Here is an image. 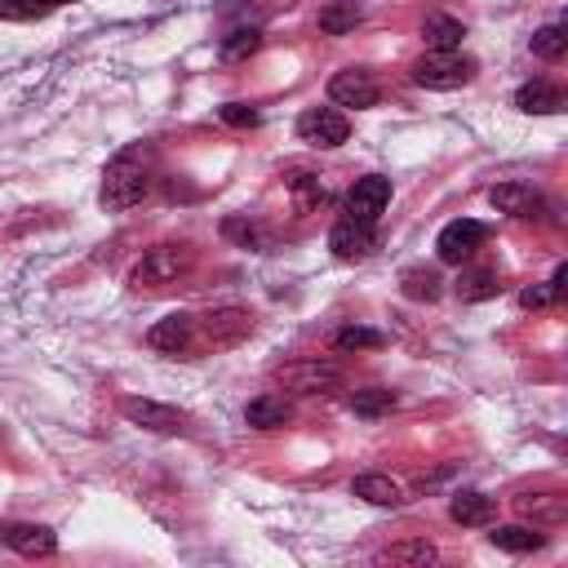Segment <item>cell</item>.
Listing matches in <instances>:
<instances>
[{
	"label": "cell",
	"instance_id": "cell-1",
	"mask_svg": "<svg viewBox=\"0 0 568 568\" xmlns=\"http://www.w3.org/2000/svg\"><path fill=\"white\" fill-rule=\"evenodd\" d=\"M146 191H151V151L146 146H129L106 164L98 200H102V209L120 213V209H133Z\"/></svg>",
	"mask_w": 568,
	"mask_h": 568
},
{
	"label": "cell",
	"instance_id": "cell-2",
	"mask_svg": "<svg viewBox=\"0 0 568 568\" xmlns=\"http://www.w3.org/2000/svg\"><path fill=\"white\" fill-rule=\"evenodd\" d=\"M195 262V253L186 244H155L138 257V266L129 271V284L133 288H160V284H173L178 275H186Z\"/></svg>",
	"mask_w": 568,
	"mask_h": 568
},
{
	"label": "cell",
	"instance_id": "cell-3",
	"mask_svg": "<svg viewBox=\"0 0 568 568\" xmlns=\"http://www.w3.org/2000/svg\"><path fill=\"white\" fill-rule=\"evenodd\" d=\"M275 382L288 386V390H297V395H328V390H337V386L346 382V373H342V364L311 355V359H288V364H280V368H275Z\"/></svg>",
	"mask_w": 568,
	"mask_h": 568
},
{
	"label": "cell",
	"instance_id": "cell-4",
	"mask_svg": "<svg viewBox=\"0 0 568 568\" xmlns=\"http://www.w3.org/2000/svg\"><path fill=\"white\" fill-rule=\"evenodd\" d=\"M470 75H475V58H466V53H422L417 62H413V84H422V89H462V84H470Z\"/></svg>",
	"mask_w": 568,
	"mask_h": 568
},
{
	"label": "cell",
	"instance_id": "cell-5",
	"mask_svg": "<svg viewBox=\"0 0 568 568\" xmlns=\"http://www.w3.org/2000/svg\"><path fill=\"white\" fill-rule=\"evenodd\" d=\"M484 240H488V226H484V222H475V217H453V222L439 231L435 253H439V262L462 266V262H470V257L479 253Z\"/></svg>",
	"mask_w": 568,
	"mask_h": 568
},
{
	"label": "cell",
	"instance_id": "cell-6",
	"mask_svg": "<svg viewBox=\"0 0 568 568\" xmlns=\"http://www.w3.org/2000/svg\"><path fill=\"white\" fill-rule=\"evenodd\" d=\"M120 413H124L133 426H146V430H155V435H182V430H186V413H182V408H169V404H160V399L129 395V399L120 404Z\"/></svg>",
	"mask_w": 568,
	"mask_h": 568
},
{
	"label": "cell",
	"instance_id": "cell-7",
	"mask_svg": "<svg viewBox=\"0 0 568 568\" xmlns=\"http://www.w3.org/2000/svg\"><path fill=\"white\" fill-rule=\"evenodd\" d=\"M346 133H351V124H346V115L333 111V106H311V111L297 115V138L311 142V146H324V151H328V146H342Z\"/></svg>",
	"mask_w": 568,
	"mask_h": 568
},
{
	"label": "cell",
	"instance_id": "cell-8",
	"mask_svg": "<svg viewBox=\"0 0 568 568\" xmlns=\"http://www.w3.org/2000/svg\"><path fill=\"white\" fill-rule=\"evenodd\" d=\"M386 200H390V178H382V173H364V178H355V186L346 191V217L373 226V222L382 217Z\"/></svg>",
	"mask_w": 568,
	"mask_h": 568
},
{
	"label": "cell",
	"instance_id": "cell-9",
	"mask_svg": "<svg viewBox=\"0 0 568 568\" xmlns=\"http://www.w3.org/2000/svg\"><path fill=\"white\" fill-rule=\"evenodd\" d=\"M328 98L337 102V106H377V98H382V89H377V80H373V71H364V67H346V71H337L333 80H328Z\"/></svg>",
	"mask_w": 568,
	"mask_h": 568
},
{
	"label": "cell",
	"instance_id": "cell-10",
	"mask_svg": "<svg viewBox=\"0 0 568 568\" xmlns=\"http://www.w3.org/2000/svg\"><path fill=\"white\" fill-rule=\"evenodd\" d=\"M328 248H333V257H342V262H359V257H368V253L377 248V231H373L368 222L337 217L333 231H328Z\"/></svg>",
	"mask_w": 568,
	"mask_h": 568
},
{
	"label": "cell",
	"instance_id": "cell-11",
	"mask_svg": "<svg viewBox=\"0 0 568 568\" xmlns=\"http://www.w3.org/2000/svg\"><path fill=\"white\" fill-rule=\"evenodd\" d=\"M0 541L27 559H49L58 550V532L44 524H0Z\"/></svg>",
	"mask_w": 568,
	"mask_h": 568
},
{
	"label": "cell",
	"instance_id": "cell-12",
	"mask_svg": "<svg viewBox=\"0 0 568 568\" xmlns=\"http://www.w3.org/2000/svg\"><path fill=\"white\" fill-rule=\"evenodd\" d=\"M146 342L155 351H164V355H191V346H195V320L182 315V311L178 315H164L160 324H151Z\"/></svg>",
	"mask_w": 568,
	"mask_h": 568
},
{
	"label": "cell",
	"instance_id": "cell-13",
	"mask_svg": "<svg viewBox=\"0 0 568 568\" xmlns=\"http://www.w3.org/2000/svg\"><path fill=\"white\" fill-rule=\"evenodd\" d=\"M488 204H493L497 213H510V217H532V209H537L541 200H537V191L524 186V182H497V186L488 191Z\"/></svg>",
	"mask_w": 568,
	"mask_h": 568
},
{
	"label": "cell",
	"instance_id": "cell-14",
	"mask_svg": "<svg viewBox=\"0 0 568 568\" xmlns=\"http://www.w3.org/2000/svg\"><path fill=\"white\" fill-rule=\"evenodd\" d=\"M248 328H253L248 311H235V306H222V311L204 315V333H209L213 346H231V342H240Z\"/></svg>",
	"mask_w": 568,
	"mask_h": 568
},
{
	"label": "cell",
	"instance_id": "cell-15",
	"mask_svg": "<svg viewBox=\"0 0 568 568\" xmlns=\"http://www.w3.org/2000/svg\"><path fill=\"white\" fill-rule=\"evenodd\" d=\"M448 515H453L462 528H479V524H488V519L497 515V501H493L488 493H479V488H466V493H457V497L448 501Z\"/></svg>",
	"mask_w": 568,
	"mask_h": 568
},
{
	"label": "cell",
	"instance_id": "cell-16",
	"mask_svg": "<svg viewBox=\"0 0 568 568\" xmlns=\"http://www.w3.org/2000/svg\"><path fill=\"white\" fill-rule=\"evenodd\" d=\"M462 36H466V27H462L457 18H448V13H430V18L422 22V40H426L430 53H453V49H462Z\"/></svg>",
	"mask_w": 568,
	"mask_h": 568
},
{
	"label": "cell",
	"instance_id": "cell-17",
	"mask_svg": "<svg viewBox=\"0 0 568 568\" xmlns=\"http://www.w3.org/2000/svg\"><path fill=\"white\" fill-rule=\"evenodd\" d=\"M515 106L528 111V115H555V111L564 106V93H559L550 80H528V84H519Z\"/></svg>",
	"mask_w": 568,
	"mask_h": 568
},
{
	"label": "cell",
	"instance_id": "cell-18",
	"mask_svg": "<svg viewBox=\"0 0 568 568\" xmlns=\"http://www.w3.org/2000/svg\"><path fill=\"white\" fill-rule=\"evenodd\" d=\"M288 417H293V408H288L284 395H257V399H248V408H244V422H248L253 430H275V426H284Z\"/></svg>",
	"mask_w": 568,
	"mask_h": 568
},
{
	"label": "cell",
	"instance_id": "cell-19",
	"mask_svg": "<svg viewBox=\"0 0 568 568\" xmlns=\"http://www.w3.org/2000/svg\"><path fill=\"white\" fill-rule=\"evenodd\" d=\"M488 541H493L497 550H510V555H532V550L546 546V532H537V528H528V524H501V528L488 532Z\"/></svg>",
	"mask_w": 568,
	"mask_h": 568
},
{
	"label": "cell",
	"instance_id": "cell-20",
	"mask_svg": "<svg viewBox=\"0 0 568 568\" xmlns=\"http://www.w3.org/2000/svg\"><path fill=\"white\" fill-rule=\"evenodd\" d=\"M364 22V4L359 0H328L324 9H320V31L324 36H346V31H355Z\"/></svg>",
	"mask_w": 568,
	"mask_h": 568
},
{
	"label": "cell",
	"instance_id": "cell-21",
	"mask_svg": "<svg viewBox=\"0 0 568 568\" xmlns=\"http://www.w3.org/2000/svg\"><path fill=\"white\" fill-rule=\"evenodd\" d=\"M351 493L364 497V501H373V506H399V501H404V497H399V484H395L390 475H377V470L355 475V479H351Z\"/></svg>",
	"mask_w": 568,
	"mask_h": 568
},
{
	"label": "cell",
	"instance_id": "cell-22",
	"mask_svg": "<svg viewBox=\"0 0 568 568\" xmlns=\"http://www.w3.org/2000/svg\"><path fill=\"white\" fill-rule=\"evenodd\" d=\"M519 515L532 519V524H564L568 506H564V497H550V493H524L519 497Z\"/></svg>",
	"mask_w": 568,
	"mask_h": 568
},
{
	"label": "cell",
	"instance_id": "cell-23",
	"mask_svg": "<svg viewBox=\"0 0 568 568\" xmlns=\"http://www.w3.org/2000/svg\"><path fill=\"white\" fill-rule=\"evenodd\" d=\"M399 288H404V297H413V302H439L444 280H439L435 271H426V266H408V271L399 275Z\"/></svg>",
	"mask_w": 568,
	"mask_h": 568
},
{
	"label": "cell",
	"instance_id": "cell-24",
	"mask_svg": "<svg viewBox=\"0 0 568 568\" xmlns=\"http://www.w3.org/2000/svg\"><path fill=\"white\" fill-rule=\"evenodd\" d=\"M457 293H462V302L497 297V293H501V275H497L493 266H475V271H466V275L457 280Z\"/></svg>",
	"mask_w": 568,
	"mask_h": 568
},
{
	"label": "cell",
	"instance_id": "cell-25",
	"mask_svg": "<svg viewBox=\"0 0 568 568\" xmlns=\"http://www.w3.org/2000/svg\"><path fill=\"white\" fill-rule=\"evenodd\" d=\"M351 408H355V417H382V413L395 408V390H386V386H364V390L351 395Z\"/></svg>",
	"mask_w": 568,
	"mask_h": 568
},
{
	"label": "cell",
	"instance_id": "cell-26",
	"mask_svg": "<svg viewBox=\"0 0 568 568\" xmlns=\"http://www.w3.org/2000/svg\"><path fill=\"white\" fill-rule=\"evenodd\" d=\"M564 280H568V266H555V275H550L541 288H524V293H519V302H524L528 311H541V306L559 302V293H564Z\"/></svg>",
	"mask_w": 568,
	"mask_h": 568
},
{
	"label": "cell",
	"instance_id": "cell-27",
	"mask_svg": "<svg viewBox=\"0 0 568 568\" xmlns=\"http://www.w3.org/2000/svg\"><path fill=\"white\" fill-rule=\"evenodd\" d=\"M386 337L377 333V328H359V324H346V328H337V337H333V346L337 351H377Z\"/></svg>",
	"mask_w": 568,
	"mask_h": 568
},
{
	"label": "cell",
	"instance_id": "cell-28",
	"mask_svg": "<svg viewBox=\"0 0 568 568\" xmlns=\"http://www.w3.org/2000/svg\"><path fill=\"white\" fill-rule=\"evenodd\" d=\"M564 49H568V31H564L559 22H550V27H541V31L532 36V53H537V58H546V62L564 58Z\"/></svg>",
	"mask_w": 568,
	"mask_h": 568
},
{
	"label": "cell",
	"instance_id": "cell-29",
	"mask_svg": "<svg viewBox=\"0 0 568 568\" xmlns=\"http://www.w3.org/2000/svg\"><path fill=\"white\" fill-rule=\"evenodd\" d=\"M257 44H262V31H257V27H240V31H231V36L222 40V58H226V62H240V58L257 53Z\"/></svg>",
	"mask_w": 568,
	"mask_h": 568
},
{
	"label": "cell",
	"instance_id": "cell-30",
	"mask_svg": "<svg viewBox=\"0 0 568 568\" xmlns=\"http://www.w3.org/2000/svg\"><path fill=\"white\" fill-rule=\"evenodd\" d=\"M382 559H390V564H417V568H426V564H435V546L430 541H395Z\"/></svg>",
	"mask_w": 568,
	"mask_h": 568
},
{
	"label": "cell",
	"instance_id": "cell-31",
	"mask_svg": "<svg viewBox=\"0 0 568 568\" xmlns=\"http://www.w3.org/2000/svg\"><path fill=\"white\" fill-rule=\"evenodd\" d=\"M0 18L27 22V18H44V9H40L36 0H0Z\"/></svg>",
	"mask_w": 568,
	"mask_h": 568
},
{
	"label": "cell",
	"instance_id": "cell-32",
	"mask_svg": "<svg viewBox=\"0 0 568 568\" xmlns=\"http://www.w3.org/2000/svg\"><path fill=\"white\" fill-rule=\"evenodd\" d=\"M217 115H222L226 124H235V129H248V124H257V120H262V115H257L253 106H244V102H226Z\"/></svg>",
	"mask_w": 568,
	"mask_h": 568
},
{
	"label": "cell",
	"instance_id": "cell-33",
	"mask_svg": "<svg viewBox=\"0 0 568 568\" xmlns=\"http://www.w3.org/2000/svg\"><path fill=\"white\" fill-rule=\"evenodd\" d=\"M222 235L244 240V244H262V231H257L253 222H240V217H226V222H222Z\"/></svg>",
	"mask_w": 568,
	"mask_h": 568
},
{
	"label": "cell",
	"instance_id": "cell-34",
	"mask_svg": "<svg viewBox=\"0 0 568 568\" xmlns=\"http://www.w3.org/2000/svg\"><path fill=\"white\" fill-rule=\"evenodd\" d=\"M36 4H40V9L49 13V9H58V4H75V0H36Z\"/></svg>",
	"mask_w": 568,
	"mask_h": 568
}]
</instances>
